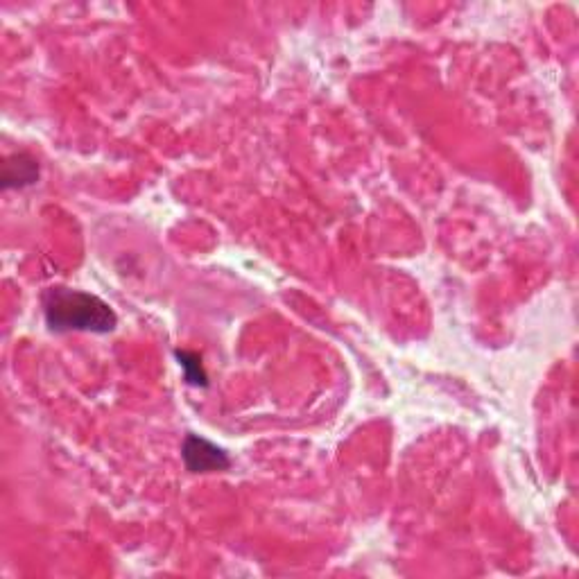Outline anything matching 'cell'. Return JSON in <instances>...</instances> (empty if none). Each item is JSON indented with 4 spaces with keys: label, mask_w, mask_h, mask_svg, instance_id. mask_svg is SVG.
<instances>
[{
    "label": "cell",
    "mask_w": 579,
    "mask_h": 579,
    "mask_svg": "<svg viewBox=\"0 0 579 579\" xmlns=\"http://www.w3.org/2000/svg\"><path fill=\"white\" fill-rule=\"evenodd\" d=\"M43 315L50 331H86L109 333L118 324V317L100 297L64 285L43 292Z\"/></svg>",
    "instance_id": "6da1fadb"
},
{
    "label": "cell",
    "mask_w": 579,
    "mask_h": 579,
    "mask_svg": "<svg viewBox=\"0 0 579 579\" xmlns=\"http://www.w3.org/2000/svg\"><path fill=\"white\" fill-rule=\"evenodd\" d=\"M181 457L190 473H220L231 466V457L220 446L200 435H186Z\"/></svg>",
    "instance_id": "7a4b0ae2"
},
{
    "label": "cell",
    "mask_w": 579,
    "mask_h": 579,
    "mask_svg": "<svg viewBox=\"0 0 579 579\" xmlns=\"http://www.w3.org/2000/svg\"><path fill=\"white\" fill-rule=\"evenodd\" d=\"M39 179V163L30 154H12L3 163V188H23Z\"/></svg>",
    "instance_id": "3957f363"
},
{
    "label": "cell",
    "mask_w": 579,
    "mask_h": 579,
    "mask_svg": "<svg viewBox=\"0 0 579 579\" xmlns=\"http://www.w3.org/2000/svg\"><path fill=\"white\" fill-rule=\"evenodd\" d=\"M177 360L181 369H184V376L190 385L195 387H206L209 385V376L202 367V358L193 351H177Z\"/></svg>",
    "instance_id": "277c9868"
}]
</instances>
